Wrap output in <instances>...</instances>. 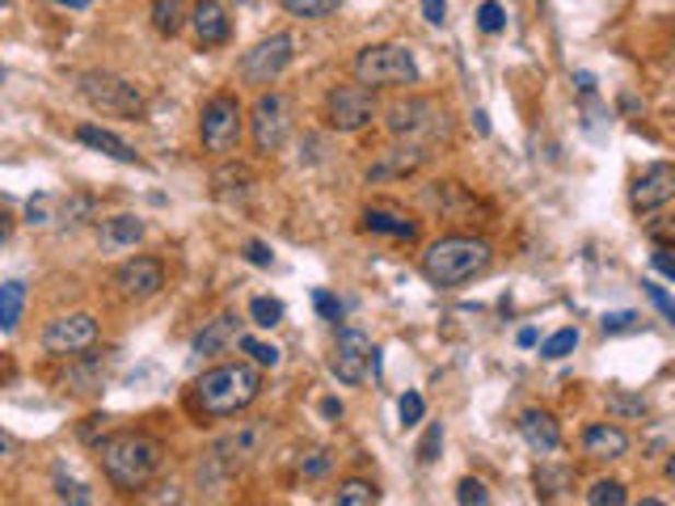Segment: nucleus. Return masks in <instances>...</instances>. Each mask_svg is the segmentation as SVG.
<instances>
[{"instance_id": "nucleus-29", "label": "nucleus", "mask_w": 675, "mask_h": 506, "mask_svg": "<svg viewBox=\"0 0 675 506\" xmlns=\"http://www.w3.org/2000/svg\"><path fill=\"white\" fill-rule=\"evenodd\" d=\"M579 338H583V333H579L574 326L558 329L554 338H545V342H540V358H566L574 346H579Z\"/></svg>"}, {"instance_id": "nucleus-18", "label": "nucleus", "mask_w": 675, "mask_h": 506, "mask_svg": "<svg viewBox=\"0 0 675 506\" xmlns=\"http://www.w3.org/2000/svg\"><path fill=\"white\" fill-rule=\"evenodd\" d=\"M520 435H524V444L536 451V456H554L561 447V431L554 414H545V410H528V414L520 417Z\"/></svg>"}, {"instance_id": "nucleus-50", "label": "nucleus", "mask_w": 675, "mask_h": 506, "mask_svg": "<svg viewBox=\"0 0 675 506\" xmlns=\"http://www.w3.org/2000/svg\"><path fill=\"white\" fill-rule=\"evenodd\" d=\"M473 119H477V131H481V136H486V131H490V119H486V110H477V115H473Z\"/></svg>"}, {"instance_id": "nucleus-31", "label": "nucleus", "mask_w": 675, "mask_h": 506, "mask_svg": "<svg viewBox=\"0 0 675 506\" xmlns=\"http://www.w3.org/2000/svg\"><path fill=\"white\" fill-rule=\"evenodd\" d=\"M587 503L591 506H625L629 503V494H625L620 481H595L587 490Z\"/></svg>"}, {"instance_id": "nucleus-42", "label": "nucleus", "mask_w": 675, "mask_h": 506, "mask_svg": "<svg viewBox=\"0 0 675 506\" xmlns=\"http://www.w3.org/2000/svg\"><path fill=\"white\" fill-rule=\"evenodd\" d=\"M59 498H68V503H93V494H89L85 485H77V481H59Z\"/></svg>"}, {"instance_id": "nucleus-26", "label": "nucleus", "mask_w": 675, "mask_h": 506, "mask_svg": "<svg viewBox=\"0 0 675 506\" xmlns=\"http://www.w3.org/2000/svg\"><path fill=\"white\" fill-rule=\"evenodd\" d=\"M233 186H236V203H245L249 195H254V174L245 169V165H224V169H216V195L229 203L233 199Z\"/></svg>"}, {"instance_id": "nucleus-38", "label": "nucleus", "mask_w": 675, "mask_h": 506, "mask_svg": "<svg viewBox=\"0 0 675 506\" xmlns=\"http://www.w3.org/2000/svg\"><path fill=\"white\" fill-rule=\"evenodd\" d=\"M638 313H604V321H600V329L604 333H625V329H638Z\"/></svg>"}, {"instance_id": "nucleus-6", "label": "nucleus", "mask_w": 675, "mask_h": 506, "mask_svg": "<svg viewBox=\"0 0 675 506\" xmlns=\"http://www.w3.org/2000/svg\"><path fill=\"white\" fill-rule=\"evenodd\" d=\"M388 127H393V136H397V140L418 144V149L452 136V119H447V110L435 106V102H427V97L397 102V106L388 110Z\"/></svg>"}, {"instance_id": "nucleus-40", "label": "nucleus", "mask_w": 675, "mask_h": 506, "mask_svg": "<svg viewBox=\"0 0 675 506\" xmlns=\"http://www.w3.org/2000/svg\"><path fill=\"white\" fill-rule=\"evenodd\" d=\"M313 304H317V313H322L325 321H342V304L329 296V292H313Z\"/></svg>"}, {"instance_id": "nucleus-47", "label": "nucleus", "mask_w": 675, "mask_h": 506, "mask_svg": "<svg viewBox=\"0 0 675 506\" xmlns=\"http://www.w3.org/2000/svg\"><path fill=\"white\" fill-rule=\"evenodd\" d=\"M515 342H520V346L528 351V346H536L540 338H536V329H532V326H524V329H520V333H515Z\"/></svg>"}, {"instance_id": "nucleus-17", "label": "nucleus", "mask_w": 675, "mask_h": 506, "mask_svg": "<svg viewBox=\"0 0 675 506\" xmlns=\"http://www.w3.org/2000/svg\"><path fill=\"white\" fill-rule=\"evenodd\" d=\"M583 451L587 460H620L629 451V435L613 422H591L583 431Z\"/></svg>"}, {"instance_id": "nucleus-10", "label": "nucleus", "mask_w": 675, "mask_h": 506, "mask_svg": "<svg viewBox=\"0 0 675 506\" xmlns=\"http://www.w3.org/2000/svg\"><path fill=\"white\" fill-rule=\"evenodd\" d=\"M89 346H97V321L89 313H68V317H56L47 333H43V351L56 358L68 355H85Z\"/></svg>"}, {"instance_id": "nucleus-48", "label": "nucleus", "mask_w": 675, "mask_h": 506, "mask_svg": "<svg viewBox=\"0 0 675 506\" xmlns=\"http://www.w3.org/2000/svg\"><path fill=\"white\" fill-rule=\"evenodd\" d=\"M9 237H13V215L0 208V245H4Z\"/></svg>"}, {"instance_id": "nucleus-12", "label": "nucleus", "mask_w": 675, "mask_h": 506, "mask_svg": "<svg viewBox=\"0 0 675 506\" xmlns=\"http://www.w3.org/2000/svg\"><path fill=\"white\" fill-rule=\"evenodd\" d=\"M288 97H279V93H263L258 102H254V115H249V131H254V144L258 152H279L283 149V140H288Z\"/></svg>"}, {"instance_id": "nucleus-7", "label": "nucleus", "mask_w": 675, "mask_h": 506, "mask_svg": "<svg viewBox=\"0 0 675 506\" xmlns=\"http://www.w3.org/2000/svg\"><path fill=\"white\" fill-rule=\"evenodd\" d=\"M241 131H245V115H241V102L229 93H216L199 115V136H203V149L211 156H233L241 144Z\"/></svg>"}, {"instance_id": "nucleus-39", "label": "nucleus", "mask_w": 675, "mask_h": 506, "mask_svg": "<svg viewBox=\"0 0 675 506\" xmlns=\"http://www.w3.org/2000/svg\"><path fill=\"white\" fill-rule=\"evenodd\" d=\"M647 287V296L654 299V308L663 313V321H675V299L667 296V287H659V283H642Z\"/></svg>"}, {"instance_id": "nucleus-28", "label": "nucleus", "mask_w": 675, "mask_h": 506, "mask_svg": "<svg viewBox=\"0 0 675 506\" xmlns=\"http://www.w3.org/2000/svg\"><path fill=\"white\" fill-rule=\"evenodd\" d=\"M292 17H304V22H322V17H329V13H338V4L342 0H279Z\"/></svg>"}, {"instance_id": "nucleus-2", "label": "nucleus", "mask_w": 675, "mask_h": 506, "mask_svg": "<svg viewBox=\"0 0 675 506\" xmlns=\"http://www.w3.org/2000/svg\"><path fill=\"white\" fill-rule=\"evenodd\" d=\"M263 392V376L249 363H224L211 367L207 376H199L195 385V401L207 417H233L241 410H249Z\"/></svg>"}, {"instance_id": "nucleus-32", "label": "nucleus", "mask_w": 675, "mask_h": 506, "mask_svg": "<svg viewBox=\"0 0 675 506\" xmlns=\"http://www.w3.org/2000/svg\"><path fill=\"white\" fill-rule=\"evenodd\" d=\"M608 414L617 417H647V401L629 392H608Z\"/></svg>"}, {"instance_id": "nucleus-46", "label": "nucleus", "mask_w": 675, "mask_h": 506, "mask_svg": "<svg viewBox=\"0 0 675 506\" xmlns=\"http://www.w3.org/2000/svg\"><path fill=\"white\" fill-rule=\"evenodd\" d=\"M574 85H579L583 97H591V93H595V77H591V72H574Z\"/></svg>"}, {"instance_id": "nucleus-19", "label": "nucleus", "mask_w": 675, "mask_h": 506, "mask_svg": "<svg viewBox=\"0 0 675 506\" xmlns=\"http://www.w3.org/2000/svg\"><path fill=\"white\" fill-rule=\"evenodd\" d=\"M427 161V152L418 149V144H397V149H384L381 161L368 169V181H381V178H406L414 174L418 165Z\"/></svg>"}, {"instance_id": "nucleus-51", "label": "nucleus", "mask_w": 675, "mask_h": 506, "mask_svg": "<svg viewBox=\"0 0 675 506\" xmlns=\"http://www.w3.org/2000/svg\"><path fill=\"white\" fill-rule=\"evenodd\" d=\"M56 4H68V9H89V0H56Z\"/></svg>"}, {"instance_id": "nucleus-15", "label": "nucleus", "mask_w": 675, "mask_h": 506, "mask_svg": "<svg viewBox=\"0 0 675 506\" xmlns=\"http://www.w3.org/2000/svg\"><path fill=\"white\" fill-rule=\"evenodd\" d=\"M186 22H190L199 47H220V43H229V13H224V4H216V0L190 4V17H186Z\"/></svg>"}, {"instance_id": "nucleus-14", "label": "nucleus", "mask_w": 675, "mask_h": 506, "mask_svg": "<svg viewBox=\"0 0 675 506\" xmlns=\"http://www.w3.org/2000/svg\"><path fill=\"white\" fill-rule=\"evenodd\" d=\"M672 195H675V169L667 161H654L647 174L633 178V190H629L633 211H659L663 203H672Z\"/></svg>"}, {"instance_id": "nucleus-45", "label": "nucleus", "mask_w": 675, "mask_h": 506, "mask_svg": "<svg viewBox=\"0 0 675 506\" xmlns=\"http://www.w3.org/2000/svg\"><path fill=\"white\" fill-rule=\"evenodd\" d=\"M325 469H329V460H325V451H317V456L304 464V476H322Z\"/></svg>"}, {"instance_id": "nucleus-4", "label": "nucleus", "mask_w": 675, "mask_h": 506, "mask_svg": "<svg viewBox=\"0 0 675 506\" xmlns=\"http://www.w3.org/2000/svg\"><path fill=\"white\" fill-rule=\"evenodd\" d=\"M354 77L359 85L388 90V85H414L418 81V60L406 43H372L354 56Z\"/></svg>"}, {"instance_id": "nucleus-49", "label": "nucleus", "mask_w": 675, "mask_h": 506, "mask_svg": "<svg viewBox=\"0 0 675 506\" xmlns=\"http://www.w3.org/2000/svg\"><path fill=\"white\" fill-rule=\"evenodd\" d=\"M322 414L325 417H342V401H334V397H329V401H322Z\"/></svg>"}, {"instance_id": "nucleus-11", "label": "nucleus", "mask_w": 675, "mask_h": 506, "mask_svg": "<svg viewBox=\"0 0 675 506\" xmlns=\"http://www.w3.org/2000/svg\"><path fill=\"white\" fill-rule=\"evenodd\" d=\"M372 338L363 329H338V342H334V355H329V372L342 380L347 388L363 385L368 380V363H372Z\"/></svg>"}, {"instance_id": "nucleus-3", "label": "nucleus", "mask_w": 675, "mask_h": 506, "mask_svg": "<svg viewBox=\"0 0 675 506\" xmlns=\"http://www.w3.org/2000/svg\"><path fill=\"white\" fill-rule=\"evenodd\" d=\"M490 267V245L477 237H440L427 254H422V274L431 287H465Z\"/></svg>"}, {"instance_id": "nucleus-20", "label": "nucleus", "mask_w": 675, "mask_h": 506, "mask_svg": "<svg viewBox=\"0 0 675 506\" xmlns=\"http://www.w3.org/2000/svg\"><path fill=\"white\" fill-rule=\"evenodd\" d=\"M363 228H368V233H381V237H397V240L418 237V224H414L410 215H401V211H393V208H368L363 211Z\"/></svg>"}, {"instance_id": "nucleus-8", "label": "nucleus", "mask_w": 675, "mask_h": 506, "mask_svg": "<svg viewBox=\"0 0 675 506\" xmlns=\"http://www.w3.org/2000/svg\"><path fill=\"white\" fill-rule=\"evenodd\" d=\"M292 34H270L263 43H254L245 56H241V81L245 85H275L283 72H288V63H292Z\"/></svg>"}, {"instance_id": "nucleus-13", "label": "nucleus", "mask_w": 675, "mask_h": 506, "mask_svg": "<svg viewBox=\"0 0 675 506\" xmlns=\"http://www.w3.org/2000/svg\"><path fill=\"white\" fill-rule=\"evenodd\" d=\"M115 287L127 299H152L165 287V267L156 258H131L115 270Z\"/></svg>"}, {"instance_id": "nucleus-52", "label": "nucleus", "mask_w": 675, "mask_h": 506, "mask_svg": "<svg viewBox=\"0 0 675 506\" xmlns=\"http://www.w3.org/2000/svg\"><path fill=\"white\" fill-rule=\"evenodd\" d=\"M4 451H9V444H4V435H0V456H4Z\"/></svg>"}, {"instance_id": "nucleus-22", "label": "nucleus", "mask_w": 675, "mask_h": 506, "mask_svg": "<svg viewBox=\"0 0 675 506\" xmlns=\"http://www.w3.org/2000/svg\"><path fill=\"white\" fill-rule=\"evenodd\" d=\"M144 237V224L136 215H110L102 220V249H131Z\"/></svg>"}, {"instance_id": "nucleus-44", "label": "nucleus", "mask_w": 675, "mask_h": 506, "mask_svg": "<svg viewBox=\"0 0 675 506\" xmlns=\"http://www.w3.org/2000/svg\"><path fill=\"white\" fill-rule=\"evenodd\" d=\"M654 270H659V274H663V279H675V262H672V254H667V249H663V245H659V249H654Z\"/></svg>"}, {"instance_id": "nucleus-36", "label": "nucleus", "mask_w": 675, "mask_h": 506, "mask_svg": "<svg viewBox=\"0 0 675 506\" xmlns=\"http://www.w3.org/2000/svg\"><path fill=\"white\" fill-rule=\"evenodd\" d=\"M477 26H481L486 34H499L502 26H507V13H502L499 0H486V4L477 9Z\"/></svg>"}, {"instance_id": "nucleus-1", "label": "nucleus", "mask_w": 675, "mask_h": 506, "mask_svg": "<svg viewBox=\"0 0 675 506\" xmlns=\"http://www.w3.org/2000/svg\"><path fill=\"white\" fill-rule=\"evenodd\" d=\"M97 460H102V473L110 476V485L144 490L165 460V447L140 431H118L110 439H97Z\"/></svg>"}, {"instance_id": "nucleus-25", "label": "nucleus", "mask_w": 675, "mask_h": 506, "mask_svg": "<svg viewBox=\"0 0 675 506\" xmlns=\"http://www.w3.org/2000/svg\"><path fill=\"white\" fill-rule=\"evenodd\" d=\"M258 439H263V431H258V426H245L241 435H229V439H220V444H216V460H220V464L249 460V456L258 451Z\"/></svg>"}, {"instance_id": "nucleus-41", "label": "nucleus", "mask_w": 675, "mask_h": 506, "mask_svg": "<svg viewBox=\"0 0 675 506\" xmlns=\"http://www.w3.org/2000/svg\"><path fill=\"white\" fill-rule=\"evenodd\" d=\"M245 258H249L254 267H270V262H275V254H270L266 240H245Z\"/></svg>"}, {"instance_id": "nucleus-21", "label": "nucleus", "mask_w": 675, "mask_h": 506, "mask_svg": "<svg viewBox=\"0 0 675 506\" xmlns=\"http://www.w3.org/2000/svg\"><path fill=\"white\" fill-rule=\"evenodd\" d=\"M233 342H236V317L233 313H224V317L207 321V329L195 338V355H220V351H229Z\"/></svg>"}, {"instance_id": "nucleus-35", "label": "nucleus", "mask_w": 675, "mask_h": 506, "mask_svg": "<svg viewBox=\"0 0 675 506\" xmlns=\"http://www.w3.org/2000/svg\"><path fill=\"white\" fill-rule=\"evenodd\" d=\"M456 503H461V506H486V503H490V490H486L481 481L465 476V481L456 485Z\"/></svg>"}, {"instance_id": "nucleus-23", "label": "nucleus", "mask_w": 675, "mask_h": 506, "mask_svg": "<svg viewBox=\"0 0 675 506\" xmlns=\"http://www.w3.org/2000/svg\"><path fill=\"white\" fill-rule=\"evenodd\" d=\"M22 308H26V283H22V279L0 283V333H13V329H18Z\"/></svg>"}, {"instance_id": "nucleus-53", "label": "nucleus", "mask_w": 675, "mask_h": 506, "mask_svg": "<svg viewBox=\"0 0 675 506\" xmlns=\"http://www.w3.org/2000/svg\"><path fill=\"white\" fill-rule=\"evenodd\" d=\"M0 9H9V0H0Z\"/></svg>"}, {"instance_id": "nucleus-9", "label": "nucleus", "mask_w": 675, "mask_h": 506, "mask_svg": "<svg viewBox=\"0 0 675 506\" xmlns=\"http://www.w3.org/2000/svg\"><path fill=\"white\" fill-rule=\"evenodd\" d=\"M325 119L334 131H363L376 119V97L368 85H334L325 93Z\"/></svg>"}, {"instance_id": "nucleus-30", "label": "nucleus", "mask_w": 675, "mask_h": 506, "mask_svg": "<svg viewBox=\"0 0 675 506\" xmlns=\"http://www.w3.org/2000/svg\"><path fill=\"white\" fill-rule=\"evenodd\" d=\"M249 317H254V326L258 329H275L283 321V304L270 296H254L249 299Z\"/></svg>"}, {"instance_id": "nucleus-27", "label": "nucleus", "mask_w": 675, "mask_h": 506, "mask_svg": "<svg viewBox=\"0 0 675 506\" xmlns=\"http://www.w3.org/2000/svg\"><path fill=\"white\" fill-rule=\"evenodd\" d=\"M376 503H381V490H376L372 481L351 476V481L338 485V506H376Z\"/></svg>"}, {"instance_id": "nucleus-43", "label": "nucleus", "mask_w": 675, "mask_h": 506, "mask_svg": "<svg viewBox=\"0 0 675 506\" xmlns=\"http://www.w3.org/2000/svg\"><path fill=\"white\" fill-rule=\"evenodd\" d=\"M422 17H427L431 26H443V22H447V4H443V0H422Z\"/></svg>"}, {"instance_id": "nucleus-37", "label": "nucleus", "mask_w": 675, "mask_h": 506, "mask_svg": "<svg viewBox=\"0 0 675 506\" xmlns=\"http://www.w3.org/2000/svg\"><path fill=\"white\" fill-rule=\"evenodd\" d=\"M397 414H401V426H418L422 414H427V401H422L418 392H406V397H401V405H397Z\"/></svg>"}, {"instance_id": "nucleus-54", "label": "nucleus", "mask_w": 675, "mask_h": 506, "mask_svg": "<svg viewBox=\"0 0 675 506\" xmlns=\"http://www.w3.org/2000/svg\"><path fill=\"white\" fill-rule=\"evenodd\" d=\"M0 81H4V68H0Z\"/></svg>"}, {"instance_id": "nucleus-5", "label": "nucleus", "mask_w": 675, "mask_h": 506, "mask_svg": "<svg viewBox=\"0 0 675 506\" xmlns=\"http://www.w3.org/2000/svg\"><path fill=\"white\" fill-rule=\"evenodd\" d=\"M77 90L102 115H115V119H140L144 115V93H140V85H131L127 77L93 68V72H81Z\"/></svg>"}, {"instance_id": "nucleus-34", "label": "nucleus", "mask_w": 675, "mask_h": 506, "mask_svg": "<svg viewBox=\"0 0 675 506\" xmlns=\"http://www.w3.org/2000/svg\"><path fill=\"white\" fill-rule=\"evenodd\" d=\"M440 447H443V422H431L427 435H422V444H418V460L422 464H435L440 460Z\"/></svg>"}, {"instance_id": "nucleus-16", "label": "nucleus", "mask_w": 675, "mask_h": 506, "mask_svg": "<svg viewBox=\"0 0 675 506\" xmlns=\"http://www.w3.org/2000/svg\"><path fill=\"white\" fill-rule=\"evenodd\" d=\"M77 144L102 152V156H110V161H123V165H144V161H140V152L131 149L123 136L106 131V127H93V122H81V127H77Z\"/></svg>"}, {"instance_id": "nucleus-33", "label": "nucleus", "mask_w": 675, "mask_h": 506, "mask_svg": "<svg viewBox=\"0 0 675 506\" xmlns=\"http://www.w3.org/2000/svg\"><path fill=\"white\" fill-rule=\"evenodd\" d=\"M236 342H241V351H245V355L254 358V363H258V367H279V346H266V342H258V338H236Z\"/></svg>"}, {"instance_id": "nucleus-24", "label": "nucleus", "mask_w": 675, "mask_h": 506, "mask_svg": "<svg viewBox=\"0 0 675 506\" xmlns=\"http://www.w3.org/2000/svg\"><path fill=\"white\" fill-rule=\"evenodd\" d=\"M186 17H190V4L186 0H152V26H156V34L177 38L182 26H186Z\"/></svg>"}]
</instances>
